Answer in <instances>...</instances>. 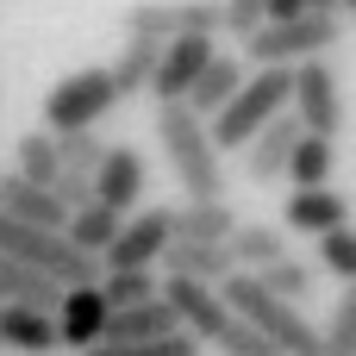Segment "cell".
<instances>
[{"mask_svg": "<svg viewBox=\"0 0 356 356\" xmlns=\"http://www.w3.org/2000/svg\"><path fill=\"white\" fill-rule=\"evenodd\" d=\"M69 213H81V207H94V175H75V169H63L56 175V188H50Z\"/></svg>", "mask_w": 356, "mask_h": 356, "instance_id": "34", "label": "cell"}, {"mask_svg": "<svg viewBox=\"0 0 356 356\" xmlns=\"http://www.w3.org/2000/svg\"><path fill=\"white\" fill-rule=\"evenodd\" d=\"M156 63H163V44H138V38H125L119 63H106V69H113V88H119V100L144 94V88L156 81Z\"/></svg>", "mask_w": 356, "mask_h": 356, "instance_id": "24", "label": "cell"}, {"mask_svg": "<svg viewBox=\"0 0 356 356\" xmlns=\"http://www.w3.org/2000/svg\"><path fill=\"white\" fill-rule=\"evenodd\" d=\"M56 150H63V169H75V175H100V163H106V138H94V131H69V138H56Z\"/></svg>", "mask_w": 356, "mask_h": 356, "instance_id": "29", "label": "cell"}, {"mask_svg": "<svg viewBox=\"0 0 356 356\" xmlns=\"http://www.w3.org/2000/svg\"><path fill=\"white\" fill-rule=\"evenodd\" d=\"M13 175L31 181V188H56V175H63V150H56V138H50L44 125L25 131V138L13 144Z\"/></svg>", "mask_w": 356, "mask_h": 356, "instance_id": "21", "label": "cell"}, {"mask_svg": "<svg viewBox=\"0 0 356 356\" xmlns=\"http://www.w3.org/2000/svg\"><path fill=\"white\" fill-rule=\"evenodd\" d=\"M119 232H125V213H113V207H81V213H69V244L81 250V257H106L113 244H119Z\"/></svg>", "mask_w": 356, "mask_h": 356, "instance_id": "22", "label": "cell"}, {"mask_svg": "<svg viewBox=\"0 0 356 356\" xmlns=\"http://www.w3.org/2000/svg\"><path fill=\"white\" fill-rule=\"evenodd\" d=\"M282 113H294V69H257L238 88V100L213 119V144L219 150H250Z\"/></svg>", "mask_w": 356, "mask_h": 356, "instance_id": "3", "label": "cell"}, {"mask_svg": "<svg viewBox=\"0 0 356 356\" xmlns=\"http://www.w3.org/2000/svg\"><path fill=\"white\" fill-rule=\"evenodd\" d=\"M225 0H138L125 6V38L138 44H175V38H219Z\"/></svg>", "mask_w": 356, "mask_h": 356, "instance_id": "5", "label": "cell"}, {"mask_svg": "<svg viewBox=\"0 0 356 356\" xmlns=\"http://www.w3.org/2000/svg\"><path fill=\"white\" fill-rule=\"evenodd\" d=\"M63 282L38 275V269H19V263H0V307H31V313H63Z\"/></svg>", "mask_w": 356, "mask_h": 356, "instance_id": "20", "label": "cell"}, {"mask_svg": "<svg viewBox=\"0 0 356 356\" xmlns=\"http://www.w3.org/2000/svg\"><path fill=\"white\" fill-rule=\"evenodd\" d=\"M144 181H150L144 156H138L131 144H113V150H106V163H100V175H94V200L131 219V207L144 200Z\"/></svg>", "mask_w": 356, "mask_h": 356, "instance_id": "12", "label": "cell"}, {"mask_svg": "<svg viewBox=\"0 0 356 356\" xmlns=\"http://www.w3.org/2000/svg\"><path fill=\"white\" fill-rule=\"evenodd\" d=\"M156 138H163V156H169L175 181L188 188V200H225V163H219L213 125L188 100L156 106Z\"/></svg>", "mask_w": 356, "mask_h": 356, "instance_id": "1", "label": "cell"}, {"mask_svg": "<svg viewBox=\"0 0 356 356\" xmlns=\"http://www.w3.org/2000/svg\"><path fill=\"white\" fill-rule=\"evenodd\" d=\"M113 106H119L113 69H75V75H63V81L44 94V131H50V138L94 131V125H100Z\"/></svg>", "mask_w": 356, "mask_h": 356, "instance_id": "4", "label": "cell"}, {"mask_svg": "<svg viewBox=\"0 0 356 356\" xmlns=\"http://www.w3.org/2000/svg\"><path fill=\"white\" fill-rule=\"evenodd\" d=\"M232 257H238V269L244 275H263V269H275V263H288V238L275 232V225H238L232 232Z\"/></svg>", "mask_w": 356, "mask_h": 356, "instance_id": "23", "label": "cell"}, {"mask_svg": "<svg viewBox=\"0 0 356 356\" xmlns=\"http://www.w3.org/2000/svg\"><path fill=\"white\" fill-rule=\"evenodd\" d=\"M106 325H113V307H106L100 288H69V294H63V313H56L63 350H75V356L100 350V344H106Z\"/></svg>", "mask_w": 356, "mask_h": 356, "instance_id": "11", "label": "cell"}, {"mask_svg": "<svg viewBox=\"0 0 356 356\" xmlns=\"http://www.w3.org/2000/svg\"><path fill=\"white\" fill-rule=\"evenodd\" d=\"M0 350L19 356H56L63 338H56V319L50 313H31V307H0Z\"/></svg>", "mask_w": 356, "mask_h": 356, "instance_id": "17", "label": "cell"}, {"mask_svg": "<svg viewBox=\"0 0 356 356\" xmlns=\"http://www.w3.org/2000/svg\"><path fill=\"white\" fill-rule=\"evenodd\" d=\"M338 38H344V19H319V13H307V19L263 25L257 38H244V63H257V69H300V63L325 56Z\"/></svg>", "mask_w": 356, "mask_h": 356, "instance_id": "6", "label": "cell"}, {"mask_svg": "<svg viewBox=\"0 0 356 356\" xmlns=\"http://www.w3.org/2000/svg\"><path fill=\"white\" fill-rule=\"evenodd\" d=\"M169 244H175V207H144V213L125 219L119 244H113L100 263H106L113 275H119V269H156Z\"/></svg>", "mask_w": 356, "mask_h": 356, "instance_id": "8", "label": "cell"}, {"mask_svg": "<svg viewBox=\"0 0 356 356\" xmlns=\"http://www.w3.org/2000/svg\"><path fill=\"white\" fill-rule=\"evenodd\" d=\"M238 225L244 219L232 213V200H188V207H175V238L181 244H232Z\"/></svg>", "mask_w": 356, "mask_h": 356, "instance_id": "19", "label": "cell"}, {"mask_svg": "<svg viewBox=\"0 0 356 356\" xmlns=\"http://www.w3.org/2000/svg\"><path fill=\"white\" fill-rule=\"evenodd\" d=\"M207 344L200 338H163V344H100V350H88V356H200Z\"/></svg>", "mask_w": 356, "mask_h": 356, "instance_id": "31", "label": "cell"}, {"mask_svg": "<svg viewBox=\"0 0 356 356\" xmlns=\"http://www.w3.org/2000/svg\"><path fill=\"white\" fill-rule=\"evenodd\" d=\"M269 25V0H225V31L244 44V38H257Z\"/></svg>", "mask_w": 356, "mask_h": 356, "instance_id": "33", "label": "cell"}, {"mask_svg": "<svg viewBox=\"0 0 356 356\" xmlns=\"http://www.w3.org/2000/svg\"><path fill=\"white\" fill-rule=\"evenodd\" d=\"M344 13H356V0H344Z\"/></svg>", "mask_w": 356, "mask_h": 356, "instance_id": "37", "label": "cell"}, {"mask_svg": "<svg viewBox=\"0 0 356 356\" xmlns=\"http://www.w3.org/2000/svg\"><path fill=\"white\" fill-rule=\"evenodd\" d=\"M288 19H307V0H269V25H288Z\"/></svg>", "mask_w": 356, "mask_h": 356, "instance_id": "35", "label": "cell"}, {"mask_svg": "<svg viewBox=\"0 0 356 356\" xmlns=\"http://www.w3.org/2000/svg\"><path fill=\"white\" fill-rule=\"evenodd\" d=\"M0 213L19 225H38V232H69V207L50 188H31L19 175H0Z\"/></svg>", "mask_w": 356, "mask_h": 356, "instance_id": "15", "label": "cell"}, {"mask_svg": "<svg viewBox=\"0 0 356 356\" xmlns=\"http://www.w3.org/2000/svg\"><path fill=\"white\" fill-rule=\"evenodd\" d=\"M325 356H356V282L338 294V307L325 319Z\"/></svg>", "mask_w": 356, "mask_h": 356, "instance_id": "28", "label": "cell"}, {"mask_svg": "<svg viewBox=\"0 0 356 356\" xmlns=\"http://www.w3.org/2000/svg\"><path fill=\"white\" fill-rule=\"evenodd\" d=\"M213 350H219V356H282L263 332H250L244 319H232V332H219V338H213Z\"/></svg>", "mask_w": 356, "mask_h": 356, "instance_id": "32", "label": "cell"}, {"mask_svg": "<svg viewBox=\"0 0 356 356\" xmlns=\"http://www.w3.org/2000/svg\"><path fill=\"white\" fill-rule=\"evenodd\" d=\"M244 81H250V69H244V56H225V50H219V56H213V69H207V75L194 81V94H188V106H194V113H200V119L213 125V119H219V113H225V106L238 100V88H244Z\"/></svg>", "mask_w": 356, "mask_h": 356, "instance_id": "18", "label": "cell"}, {"mask_svg": "<svg viewBox=\"0 0 356 356\" xmlns=\"http://www.w3.org/2000/svg\"><path fill=\"white\" fill-rule=\"evenodd\" d=\"M282 225L319 244V238H332V232H344V225H350V200H344L338 188H307V194H288Z\"/></svg>", "mask_w": 356, "mask_h": 356, "instance_id": "13", "label": "cell"}, {"mask_svg": "<svg viewBox=\"0 0 356 356\" xmlns=\"http://www.w3.org/2000/svg\"><path fill=\"white\" fill-rule=\"evenodd\" d=\"M300 138H307V125H300L294 113H282V119L244 150V175H250V181H282L288 163H294V144H300Z\"/></svg>", "mask_w": 356, "mask_h": 356, "instance_id": "16", "label": "cell"}, {"mask_svg": "<svg viewBox=\"0 0 356 356\" xmlns=\"http://www.w3.org/2000/svg\"><path fill=\"white\" fill-rule=\"evenodd\" d=\"M257 288H263V294H275V300H288V307H300V300L313 294V269L288 257V263H275V269H263V275H257Z\"/></svg>", "mask_w": 356, "mask_h": 356, "instance_id": "27", "label": "cell"}, {"mask_svg": "<svg viewBox=\"0 0 356 356\" xmlns=\"http://www.w3.org/2000/svg\"><path fill=\"white\" fill-rule=\"evenodd\" d=\"M332 163H338V150H332V138H300L294 144V163H288V181H294V194H307V188H325L332 181Z\"/></svg>", "mask_w": 356, "mask_h": 356, "instance_id": "25", "label": "cell"}, {"mask_svg": "<svg viewBox=\"0 0 356 356\" xmlns=\"http://www.w3.org/2000/svg\"><path fill=\"white\" fill-rule=\"evenodd\" d=\"M163 300L175 307V319H181V332L188 338H200V344H213L219 332H232V307H225V294L219 288H200V282H163Z\"/></svg>", "mask_w": 356, "mask_h": 356, "instance_id": "10", "label": "cell"}, {"mask_svg": "<svg viewBox=\"0 0 356 356\" xmlns=\"http://www.w3.org/2000/svg\"><path fill=\"white\" fill-rule=\"evenodd\" d=\"M213 38H175V44H163V63H156V81H150V94H156V106H175V100H188L194 94V81L213 69Z\"/></svg>", "mask_w": 356, "mask_h": 356, "instance_id": "9", "label": "cell"}, {"mask_svg": "<svg viewBox=\"0 0 356 356\" xmlns=\"http://www.w3.org/2000/svg\"><path fill=\"white\" fill-rule=\"evenodd\" d=\"M294 119L313 138H338L344 131V94H338V75H332L325 56H313V63L294 69Z\"/></svg>", "mask_w": 356, "mask_h": 356, "instance_id": "7", "label": "cell"}, {"mask_svg": "<svg viewBox=\"0 0 356 356\" xmlns=\"http://www.w3.org/2000/svg\"><path fill=\"white\" fill-rule=\"evenodd\" d=\"M319 263H325V275H338V282L350 288V282H356V225L319 238Z\"/></svg>", "mask_w": 356, "mask_h": 356, "instance_id": "30", "label": "cell"}, {"mask_svg": "<svg viewBox=\"0 0 356 356\" xmlns=\"http://www.w3.org/2000/svg\"><path fill=\"white\" fill-rule=\"evenodd\" d=\"M163 269H169V282H200V288H225L232 275H238V257H232V244H169L163 250Z\"/></svg>", "mask_w": 356, "mask_h": 356, "instance_id": "14", "label": "cell"}, {"mask_svg": "<svg viewBox=\"0 0 356 356\" xmlns=\"http://www.w3.org/2000/svg\"><path fill=\"white\" fill-rule=\"evenodd\" d=\"M307 13H319V19H344V0H307Z\"/></svg>", "mask_w": 356, "mask_h": 356, "instance_id": "36", "label": "cell"}, {"mask_svg": "<svg viewBox=\"0 0 356 356\" xmlns=\"http://www.w3.org/2000/svg\"><path fill=\"white\" fill-rule=\"evenodd\" d=\"M219 294H225V307H232L250 332H263L282 356H325V325H313L300 307H288V300L263 294V288H257V275H244V269H238Z\"/></svg>", "mask_w": 356, "mask_h": 356, "instance_id": "2", "label": "cell"}, {"mask_svg": "<svg viewBox=\"0 0 356 356\" xmlns=\"http://www.w3.org/2000/svg\"><path fill=\"white\" fill-rule=\"evenodd\" d=\"M100 294H106V307L113 313H125V307H144V300H163V282L150 275V269H106L100 275Z\"/></svg>", "mask_w": 356, "mask_h": 356, "instance_id": "26", "label": "cell"}]
</instances>
